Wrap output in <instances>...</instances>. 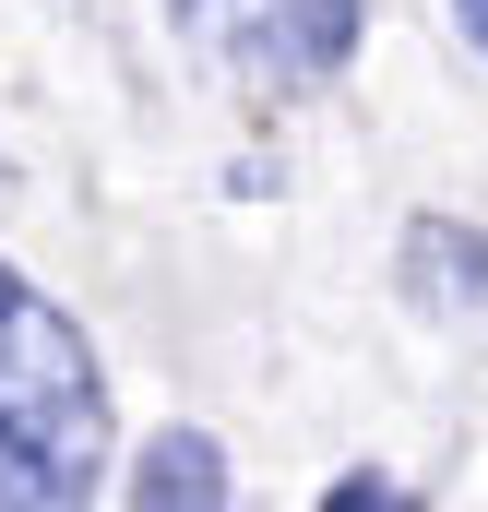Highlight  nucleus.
<instances>
[{"label": "nucleus", "instance_id": "nucleus-5", "mask_svg": "<svg viewBox=\"0 0 488 512\" xmlns=\"http://www.w3.org/2000/svg\"><path fill=\"white\" fill-rule=\"evenodd\" d=\"M453 24H465V36H477V48H488V0H453Z\"/></svg>", "mask_w": 488, "mask_h": 512}, {"label": "nucleus", "instance_id": "nucleus-2", "mask_svg": "<svg viewBox=\"0 0 488 512\" xmlns=\"http://www.w3.org/2000/svg\"><path fill=\"white\" fill-rule=\"evenodd\" d=\"M369 0H167L179 48L203 72H227L239 96H310L346 72Z\"/></svg>", "mask_w": 488, "mask_h": 512}, {"label": "nucleus", "instance_id": "nucleus-3", "mask_svg": "<svg viewBox=\"0 0 488 512\" xmlns=\"http://www.w3.org/2000/svg\"><path fill=\"white\" fill-rule=\"evenodd\" d=\"M131 512H227V441L215 429H155L131 453Z\"/></svg>", "mask_w": 488, "mask_h": 512}, {"label": "nucleus", "instance_id": "nucleus-4", "mask_svg": "<svg viewBox=\"0 0 488 512\" xmlns=\"http://www.w3.org/2000/svg\"><path fill=\"white\" fill-rule=\"evenodd\" d=\"M322 512H429V501H417V489H393L381 465H358V477H334V489H322Z\"/></svg>", "mask_w": 488, "mask_h": 512}, {"label": "nucleus", "instance_id": "nucleus-1", "mask_svg": "<svg viewBox=\"0 0 488 512\" xmlns=\"http://www.w3.org/2000/svg\"><path fill=\"white\" fill-rule=\"evenodd\" d=\"M108 489V370L84 322L0 262V512H84Z\"/></svg>", "mask_w": 488, "mask_h": 512}]
</instances>
